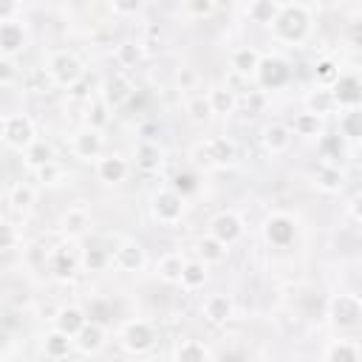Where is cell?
Returning <instances> with one entry per match:
<instances>
[{
    "mask_svg": "<svg viewBox=\"0 0 362 362\" xmlns=\"http://www.w3.org/2000/svg\"><path fill=\"white\" fill-rule=\"evenodd\" d=\"M308 25H311V17H308V11L303 8V6H283L280 8V14L274 17V23H272V28H274V34L280 37V40H286V42H303V37L308 34Z\"/></svg>",
    "mask_w": 362,
    "mask_h": 362,
    "instance_id": "1",
    "label": "cell"
},
{
    "mask_svg": "<svg viewBox=\"0 0 362 362\" xmlns=\"http://www.w3.org/2000/svg\"><path fill=\"white\" fill-rule=\"evenodd\" d=\"M0 136H3V144L6 147L20 150V153H25L37 141L34 122L25 113H6L3 122H0Z\"/></svg>",
    "mask_w": 362,
    "mask_h": 362,
    "instance_id": "2",
    "label": "cell"
},
{
    "mask_svg": "<svg viewBox=\"0 0 362 362\" xmlns=\"http://www.w3.org/2000/svg\"><path fill=\"white\" fill-rule=\"evenodd\" d=\"M48 71H51V76L59 88H74L85 76V68H82L79 57L71 54V51H54L48 57Z\"/></svg>",
    "mask_w": 362,
    "mask_h": 362,
    "instance_id": "3",
    "label": "cell"
},
{
    "mask_svg": "<svg viewBox=\"0 0 362 362\" xmlns=\"http://www.w3.org/2000/svg\"><path fill=\"white\" fill-rule=\"evenodd\" d=\"M195 153H198V156H201V161H204V164H209V167H226V164H232V161H235L238 147H235V141H232V139H226V136H212V139L201 141Z\"/></svg>",
    "mask_w": 362,
    "mask_h": 362,
    "instance_id": "4",
    "label": "cell"
},
{
    "mask_svg": "<svg viewBox=\"0 0 362 362\" xmlns=\"http://www.w3.org/2000/svg\"><path fill=\"white\" fill-rule=\"evenodd\" d=\"M122 345L130 354H144V351H150L156 345V328L147 320H130L122 328Z\"/></svg>",
    "mask_w": 362,
    "mask_h": 362,
    "instance_id": "5",
    "label": "cell"
},
{
    "mask_svg": "<svg viewBox=\"0 0 362 362\" xmlns=\"http://www.w3.org/2000/svg\"><path fill=\"white\" fill-rule=\"evenodd\" d=\"M328 314L342 328L356 325V322H362V297H356V294H337L328 303Z\"/></svg>",
    "mask_w": 362,
    "mask_h": 362,
    "instance_id": "6",
    "label": "cell"
},
{
    "mask_svg": "<svg viewBox=\"0 0 362 362\" xmlns=\"http://www.w3.org/2000/svg\"><path fill=\"white\" fill-rule=\"evenodd\" d=\"M153 215L158 223H178L181 215H184V195L175 192V189H161L156 198H153Z\"/></svg>",
    "mask_w": 362,
    "mask_h": 362,
    "instance_id": "7",
    "label": "cell"
},
{
    "mask_svg": "<svg viewBox=\"0 0 362 362\" xmlns=\"http://www.w3.org/2000/svg\"><path fill=\"white\" fill-rule=\"evenodd\" d=\"M263 235H266V240H269L272 246L286 249V246L294 240V235H297L294 218H291V215H286V212L269 215V218H266V223H263Z\"/></svg>",
    "mask_w": 362,
    "mask_h": 362,
    "instance_id": "8",
    "label": "cell"
},
{
    "mask_svg": "<svg viewBox=\"0 0 362 362\" xmlns=\"http://www.w3.org/2000/svg\"><path fill=\"white\" fill-rule=\"evenodd\" d=\"M291 76V68L280 59V57H260L257 65V79L263 88H283Z\"/></svg>",
    "mask_w": 362,
    "mask_h": 362,
    "instance_id": "9",
    "label": "cell"
},
{
    "mask_svg": "<svg viewBox=\"0 0 362 362\" xmlns=\"http://www.w3.org/2000/svg\"><path fill=\"white\" fill-rule=\"evenodd\" d=\"M113 263L119 272H139L144 269L147 263V255H144V246L136 243V240H122L113 252Z\"/></svg>",
    "mask_w": 362,
    "mask_h": 362,
    "instance_id": "10",
    "label": "cell"
},
{
    "mask_svg": "<svg viewBox=\"0 0 362 362\" xmlns=\"http://www.w3.org/2000/svg\"><path fill=\"white\" fill-rule=\"evenodd\" d=\"M74 156L76 158H82V161H90V158H99V153H102V133H99V127H82V130H76L74 133Z\"/></svg>",
    "mask_w": 362,
    "mask_h": 362,
    "instance_id": "11",
    "label": "cell"
},
{
    "mask_svg": "<svg viewBox=\"0 0 362 362\" xmlns=\"http://www.w3.org/2000/svg\"><path fill=\"white\" fill-rule=\"evenodd\" d=\"M25 48V28L20 20H3L0 23V51L3 57H14Z\"/></svg>",
    "mask_w": 362,
    "mask_h": 362,
    "instance_id": "12",
    "label": "cell"
},
{
    "mask_svg": "<svg viewBox=\"0 0 362 362\" xmlns=\"http://www.w3.org/2000/svg\"><path fill=\"white\" fill-rule=\"evenodd\" d=\"M331 93H334V99H337L339 107L362 105V79L354 76V74H345V76H339V79L331 85Z\"/></svg>",
    "mask_w": 362,
    "mask_h": 362,
    "instance_id": "13",
    "label": "cell"
},
{
    "mask_svg": "<svg viewBox=\"0 0 362 362\" xmlns=\"http://www.w3.org/2000/svg\"><path fill=\"white\" fill-rule=\"evenodd\" d=\"M209 235H215L218 240H223L226 246H232V243L243 235V223H240L238 215H232V212H221V215H215V218L209 221Z\"/></svg>",
    "mask_w": 362,
    "mask_h": 362,
    "instance_id": "14",
    "label": "cell"
},
{
    "mask_svg": "<svg viewBox=\"0 0 362 362\" xmlns=\"http://www.w3.org/2000/svg\"><path fill=\"white\" fill-rule=\"evenodd\" d=\"M74 342H76V348H79L82 354H99L102 345H105V325L96 322V320H88V322L79 328V334L74 337Z\"/></svg>",
    "mask_w": 362,
    "mask_h": 362,
    "instance_id": "15",
    "label": "cell"
},
{
    "mask_svg": "<svg viewBox=\"0 0 362 362\" xmlns=\"http://www.w3.org/2000/svg\"><path fill=\"white\" fill-rule=\"evenodd\" d=\"M204 317L212 322V325H221V322H229L232 314H235V305H232V297L229 294H209L204 300Z\"/></svg>",
    "mask_w": 362,
    "mask_h": 362,
    "instance_id": "16",
    "label": "cell"
},
{
    "mask_svg": "<svg viewBox=\"0 0 362 362\" xmlns=\"http://www.w3.org/2000/svg\"><path fill=\"white\" fill-rule=\"evenodd\" d=\"M130 96H133V85H130V79H127L124 74H113V76L105 82L102 99H105L110 107H119V105H124Z\"/></svg>",
    "mask_w": 362,
    "mask_h": 362,
    "instance_id": "17",
    "label": "cell"
},
{
    "mask_svg": "<svg viewBox=\"0 0 362 362\" xmlns=\"http://www.w3.org/2000/svg\"><path fill=\"white\" fill-rule=\"evenodd\" d=\"M85 322H88V311L79 308V305H65V308H59L57 317H54V328H59V331H65V334H71V337H76Z\"/></svg>",
    "mask_w": 362,
    "mask_h": 362,
    "instance_id": "18",
    "label": "cell"
},
{
    "mask_svg": "<svg viewBox=\"0 0 362 362\" xmlns=\"http://www.w3.org/2000/svg\"><path fill=\"white\" fill-rule=\"evenodd\" d=\"M127 173H130V167L122 156H107V158H99V164H96V175L105 184H119L127 178Z\"/></svg>",
    "mask_w": 362,
    "mask_h": 362,
    "instance_id": "19",
    "label": "cell"
},
{
    "mask_svg": "<svg viewBox=\"0 0 362 362\" xmlns=\"http://www.w3.org/2000/svg\"><path fill=\"white\" fill-rule=\"evenodd\" d=\"M260 139H263V147L269 153H286L288 144H291V130L286 124H280V122H272V124L263 127V136Z\"/></svg>",
    "mask_w": 362,
    "mask_h": 362,
    "instance_id": "20",
    "label": "cell"
},
{
    "mask_svg": "<svg viewBox=\"0 0 362 362\" xmlns=\"http://www.w3.org/2000/svg\"><path fill=\"white\" fill-rule=\"evenodd\" d=\"M74 345H76V342H74V337H71V334H65V331L54 328L51 334H45L42 354H45L48 359H65V356L71 354V348H74Z\"/></svg>",
    "mask_w": 362,
    "mask_h": 362,
    "instance_id": "21",
    "label": "cell"
},
{
    "mask_svg": "<svg viewBox=\"0 0 362 362\" xmlns=\"http://www.w3.org/2000/svg\"><path fill=\"white\" fill-rule=\"evenodd\" d=\"M339 133L345 139H359L362 141V105H351L339 116Z\"/></svg>",
    "mask_w": 362,
    "mask_h": 362,
    "instance_id": "22",
    "label": "cell"
},
{
    "mask_svg": "<svg viewBox=\"0 0 362 362\" xmlns=\"http://www.w3.org/2000/svg\"><path fill=\"white\" fill-rule=\"evenodd\" d=\"M51 272H54V277H59V280L74 277V272H76V257L68 252V246H59V249L51 252Z\"/></svg>",
    "mask_w": 362,
    "mask_h": 362,
    "instance_id": "23",
    "label": "cell"
},
{
    "mask_svg": "<svg viewBox=\"0 0 362 362\" xmlns=\"http://www.w3.org/2000/svg\"><path fill=\"white\" fill-rule=\"evenodd\" d=\"M359 356H362V351L348 339H337L322 351V359H328V362H356Z\"/></svg>",
    "mask_w": 362,
    "mask_h": 362,
    "instance_id": "24",
    "label": "cell"
},
{
    "mask_svg": "<svg viewBox=\"0 0 362 362\" xmlns=\"http://www.w3.org/2000/svg\"><path fill=\"white\" fill-rule=\"evenodd\" d=\"M257 65H260V54L255 48H238L232 51V68L243 76H252L257 74Z\"/></svg>",
    "mask_w": 362,
    "mask_h": 362,
    "instance_id": "25",
    "label": "cell"
},
{
    "mask_svg": "<svg viewBox=\"0 0 362 362\" xmlns=\"http://www.w3.org/2000/svg\"><path fill=\"white\" fill-rule=\"evenodd\" d=\"M136 164H139L141 170H147V173L158 170V167H161V147H158L156 141H141V144L136 147Z\"/></svg>",
    "mask_w": 362,
    "mask_h": 362,
    "instance_id": "26",
    "label": "cell"
},
{
    "mask_svg": "<svg viewBox=\"0 0 362 362\" xmlns=\"http://www.w3.org/2000/svg\"><path fill=\"white\" fill-rule=\"evenodd\" d=\"M226 252H229L226 243L218 240L215 235H206V238L198 240V255H201L204 263H221V260L226 257Z\"/></svg>",
    "mask_w": 362,
    "mask_h": 362,
    "instance_id": "27",
    "label": "cell"
},
{
    "mask_svg": "<svg viewBox=\"0 0 362 362\" xmlns=\"http://www.w3.org/2000/svg\"><path fill=\"white\" fill-rule=\"evenodd\" d=\"M280 3L277 0H252V6H249V17L255 20V23H263V25H272L274 23V17L280 14Z\"/></svg>",
    "mask_w": 362,
    "mask_h": 362,
    "instance_id": "28",
    "label": "cell"
},
{
    "mask_svg": "<svg viewBox=\"0 0 362 362\" xmlns=\"http://www.w3.org/2000/svg\"><path fill=\"white\" fill-rule=\"evenodd\" d=\"M88 226H90V218H88V212H85L82 206H71V209L62 215V229H65V235H71V238L82 235Z\"/></svg>",
    "mask_w": 362,
    "mask_h": 362,
    "instance_id": "29",
    "label": "cell"
},
{
    "mask_svg": "<svg viewBox=\"0 0 362 362\" xmlns=\"http://www.w3.org/2000/svg\"><path fill=\"white\" fill-rule=\"evenodd\" d=\"M206 283V263L204 260H189L187 266H184V272H181V286L187 288V291H195V288H201Z\"/></svg>",
    "mask_w": 362,
    "mask_h": 362,
    "instance_id": "30",
    "label": "cell"
},
{
    "mask_svg": "<svg viewBox=\"0 0 362 362\" xmlns=\"http://www.w3.org/2000/svg\"><path fill=\"white\" fill-rule=\"evenodd\" d=\"M51 85H57V82H54V76H51L48 68H31V71L23 76V88L31 90V93H45Z\"/></svg>",
    "mask_w": 362,
    "mask_h": 362,
    "instance_id": "31",
    "label": "cell"
},
{
    "mask_svg": "<svg viewBox=\"0 0 362 362\" xmlns=\"http://www.w3.org/2000/svg\"><path fill=\"white\" fill-rule=\"evenodd\" d=\"M184 266H187V260H181V255H164L158 260V277L164 283H181Z\"/></svg>",
    "mask_w": 362,
    "mask_h": 362,
    "instance_id": "32",
    "label": "cell"
},
{
    "mask_svg": "<svg viewBox=\"0 0 362 362\" xmlns=\"http://www.w3.org/2000/svg\"><path fill=\"white\" fill-rule=\"evenodd\" d=\"M175 356H178L181 362H204V359H212V351H209L204 342H198V339H187V342L178 345Z\"/></svg>",
    "mask_w": 362,
    "mask_h": 362,
    "instance_id": "33",
    "label": "cell"
},
{
    "mask_svg": "<svg viewBox=\"0 0 362 362\" xmlns=\"http://www.w3.org/2000/svg\"><path fill=\"white\" fill-rule=\"evenodd\" d=\"M317 184H320L325 192L339 189V187H342V170H339L337 164H331V161L320 164V170H317Z\"/></svg>",
    "mask_w": 362,
    "mask_h": 362,
    "instance_id": "34",
    "label": "cell"
},
{
    "mask_svg": "<svg viewBox=\"0 0 362 362\" xmlns=\"http://www.w3.org/2000/svg\"><path fill=\"white\" fill-rule=\"evenodd\" d=\"M8 206L14 209V212H25L31 204H34V189L28 187V184H14L11 189H8Z\"/></svg>",
    "mask_w": 362,
    "mask_h": 362,
    "instance_id": "35",
    "label": "cell"
},
{
    "mask_svg": "<svg viewBox=\"0 0 362 362\" xmlns=\"http://www.w3.org/2000/svg\"><path fill=\"white\" fill-rule=\"evenodd\" d=\"M110 260H113V252L102 249L99 243L88 246V249H85V255H82V263H85V269H90V272H102Z\"/></svg>",
    "mask_w": 362,
    "mask_h": 362,
    "instance_id": "36",
    "label": "cell"
},
{
    "mask_svg": "<svg viewBox=\"0 0 362 362\" xmlns=\"http://www.w3.org/2000/svg\"><path fill=\"white\" fill-rule=\"evenodd\" d=\"M25 161H28L34 170H40L42 164H51V161H54V147H51L48 141H34V144L25 150Z\"/></svg>",
    "mask_w": 362,
    "mask_h": 362,
    "instance_id": "37",
    "label": "cell"
},
{
    "mask_svg": "<svg viewBox=\"0 0 362 362\" xmlns=\"http://www.w3.org/2000/svg\"><path fill=\"white\" fill-rule=\"evenodd\" d=\"M88 320H96V322H110L113 320V300L110 297H93L90 303H88Z\"/></svg>",
    "mask_w": 362,
    "mask_h": 362,
    "instance_id": "38",
    "label": "cell"
},
{
    "mask_svg": "<svg viewBox=\"0 0 362 362\" xmlns=\"http://www.w3.org/2000/svg\"><path fill=\"white\" fill-rule=\"evenodd\" d=\"M334 107H337V99H334L331 88H320V90H314V93L308 96V110H314V113H320V116L331 113Z\"/></svg>",
    "mask_w": 362,
    "mask_h": 362,
    "instance_id": "39",
    "label": "cell"
},
{
    "mask_svg": "<svg viewBox=\"0 0 362 362\" xmlns=\"http://www.w3.org/2000/svg\"><path fill=\"white\" fill-rule=\"evenodd\" d=\"M320 113H314V110H305V113H300V116H294V133L297 136H317L320 133Z\"/></svg>",
    "mask_w": 362,
    "mask_h": 362,
    "instance_id": "40",
    "label": "cell"
},
{
    "mask_svg": "<svg viewBox=\"0 0 362 362\" xmlns=\"http://www.w3.org/2000/svg\"><path fill=\"white\" fill-rule=\"evenodd\" d=\"M141 57H144V48H141L139 42H130V40H127V42H122V45L116 48V62L124 65V68L141 62Z\"/></svg>",
    "mask_w": 362,
    "mask_h": 362,
    "instance_id": "41",
    "label": "cell"
},
{
    "mask_svg": "<svg viewBox=\"0 0 362 362\" xmlns=\"http://www.w3.org/2000/svg\"><path fill=\"white\" fill-rule=\"evenodd\" d=\"M209 102H212V110H215V113H232V107H235V96H232V90H226V88L209 90Z\"/></svg>",
    "mask_w": 362,
    "mask_h": 362,
    "instance_id": "42",
    "label": "cell"
},
{
    "mask_svg": "<svg viewBox=\"0 0 362 362\" xmlns=\"http://www.w3.org/2000/svg\"><path fill=\"white\" fill-rule=\"evenodd\" d=\"M187 113L195 119V122H206L215 110H212V102H209V96H195V99H189V105H187Z\"/></svg>",
    "mask_w": 362,
    "mask_h": 362,
    "instance_id": "43",
    "label": "cell"
},
{
    "mask_svg": "<svg viewBox=\"0 0 362 362\" xmlns=\"http://www.w3.org/2000/svg\"><path fill=\"white\" fill-rule=\"evenodd\" d=\"M317 79L322 85H334L339 79V68L334 65V59H320L317 62Z\"/></svg>",
    "mask_w": 362,
    "mask_h": 362,
    "instance_id": "44",
    "label": "cell"
},
{
    "mask_svg": "<svg viewBox=\"0 0 362 362\" xmlns=\"http://www.w3.org/2000/svg\"><path fill=\"white\" fill-rule=\"evenodd\" d=\"M173 189H175V192H181V195L187 198L189 192H195V189H198V181H195V175H192V173H178V175H175V187H173Z\"/></svg>",
    "mask_w": 362,
    "mask_h": 362,
    "instance_id": "45",
    "label": "cell"
},
{
    "mask_svg": "<svg viewBox=\"0 0 362 362\" xmlns=\"http://www.w3.org/2000/svg\"><path fill=\"white\" fill-rule=\"evenodd\" d=\"M17 229H14V223H3V243H0V249H3V255H11L14 249H17Z\"/></svg>",
    "mask_w": 362,
    "mask_h": 362,
    "instance_id": "46",
    "label": "cell"
},
{
    "mask_svg": "<svg viewBox=\"0 0 362 362\" xmlns=\"http://www.w3.org/2000/svg\"><path fill=\"white\" fill-rule=\"evenodd\" d=\"M25 260H28V266H42L48 260V249L42 243H31L25 249Z\"/></svg>",
    "mask_w": 362,
    "mask_h": 362,
    "instance_id": "47",
    "label": "cell"
},
{
    "mask_svg": "<svg viewBox=\"0 0 362 362\" xmlns=\"http://www.w3.org/2000/svg\"><path fill=\"white\" fill-rule=\"evenodd\" d=\"M107 102L102 99V102H93V107H90V116H88V122H90V127H102L105 122H107Z\"/></svg>",
    "mask_w": 362,
    "mask_h": 362,
    "instance_id": "48",
    "label": "cell"
},
{
    "mask_svg": "<svg viewBox=\"0 0 362 362\" xmlns=\"http://www.w3.org/2000/svg\"><path fill=\"white\" fill-rule=\"evenodd\" d=\"M320 150L325 153V158H331V153L339 156V153H342V136H325V139L320 141Z\"/></svg>",
    "mask_w": 362,
    "mask_h": 362,
    "instance_id": "49",
    "label": "cell"
},
{
    "mask_svg": "<svg viewBox=\"0 0 362 362\" xmlns=\"http://www.w3.org/2000/svg\"><path fill=\"white\" fill-rule=\"evenodd\" d=\"M141 3L144 0H110V6H113L116 14H136L141 8Z\"/></svg>",
    "mask_w": 362,
    "mask_h": 362,
    "instance_id": "50",
    "label": "cell"
},
{
    "mask_svg": "<svg viewBox=\"0 0 362 362\" xmlns=\"http://www.w3.org/2000/svg\"><path fill=\"white\" fill-rule=\"evenodd\" d=\"M37 175H40V181L42 184H54L57 178H59V167L51 161V164H42L40 170H37Z\"/></svg>",
    "mask_w": 362,
    "mask_h": 362,
    "instance_id": "51",
    "label": "cell"
},
{
    "mask_svg": "<svg viewBox=\"0 0 362 362\" xmlns=\"http://www.w3.org/2000/svg\"><path fill=\"white\" fill-rule=\"evenodd\" d=\"M187 8L192 14H198V17H204V14H209L215 8V0H187Z\"/></svg>",
    "mask_w": 362,
    "mask_h": 362,
    "instance_id": "52",
    "label": "cell"
},
{
    "mask_svg": "<svg viewBox=\"0 0 362 362\" xmlns=\"http://www.w3.org/2000/svg\"><path fill=\"white\" fill-rule=\"evenodd\" d=\"M17 0H0V23L3 20H17Z\"/></svg>",
    "mask_w": 362,
    "mask_h": 362,
    "instance_id": "53",
    "label": "cell"
},
{
    "mask_svg": "<svg viewBox=\"0 0 362 362\" xmlns=\"http://www.w3.org/2000/svg\"><path fill=\"white\" fill-rule=\"evenodd\" d=\"M266 105V99H263V93H257V90H252L249 96H246V110L252 113V110H260Z\"/></svg>",
    "mask_w": 362,
    "mask_h": 362,
    "instance_id": "54",
    "label": "cell"
},
{
    "mask_svg": "<svg viewBox=\"0 0 362 362\" xmlns=\"http://www.w3.org/2000/svg\"><path fill=\"white\" fill-rule=\"evenodd\" d=\"M11 76H14L11 59H8V57H3V62H0V82H3V85H8V82H11Z\"/></svg>",
    "mask_w": 362,
    "mask_h": 362,
    "instance_id": "55",
    "label": "cell"
},
{
    "mask_svg": "<svg viewBox=\"0 0 362 362\" xmlns=\"http://www.w3.org/2000/svg\"><path fill=\"white\" fill-rule=\"evenodd\" d=\"M351 42H354L356 48H362V20L351 23Z\"/></svg>",
    "mask_w": 362,
    "mask_h": 362,
    "instance_id": "56",
    "label": "cell"
},
{
    "mask_svg": "<svg viewBox=\"0 0 362 362\" xmlns=\"http://www.w3.org/2000/svg\"><path fill=\"white\" fill-rule=\"evenodd\" d=\"M351 215H354L356 221H362V192L354 195V201H351Z\"/></svg>",
    "mask_w": 362,
    "mask_h": 362,
    "instance_id": "57",
    "label": "cell"
},
{
    "mask_svg": "<svg viewBox=\"0 0 362 362\" xmlns=\"http://www.w3.org/2000/svg\"><path fill=\"white\" fill-rule=\"evenodd\" d=\"M192 79H195V74H192V71H184V76H178V82H181V85H192Z\"/></svg>",
    "mask_w": 362,
    "mask_h": 362,
    "instance_id": "58",
    "label": "cell"
},
{
    "mask_svg": "<svg viewBox=\"0 0 362 362\" xmlns=\"http://www.w3.org/2000/svg\"><path fill=\"white\" fill-rule=\"evenodd\" d=\"M235 0H215V8H232Z\"/></svg>",
    "mask_w": 362,
    "mask_h": 362,
    "instance_id": "59",
    "label": "cell"
},
{
    "mask_svg": "<svg viewBox=\"0 0 362 362\" xmlns=\"http://www.w3.org/2000/svg\"><path fill=\"white\" fill-rule=\"evenodd\" d=\"M359 161H362V144H359Z\"/></svg>",
    "mask_w": 362,
    "mask_h": 362,
    "instance_id": "60",
    "label": "cell"
},
{
    "mask_svg": "<svg viewBox=\"0 0 362 362\" xmlns=\"http://www.w3.org/2000/svg\"><path fill=\"white\" fill-rule=\"evenodd\" d=\"M320 3H337V0H320Z\"/></svg>",
    "mask_w": 362,
    "mask_h": 362,
    "instance_id": "61",
    "label": "cell"
}]
</instances>
